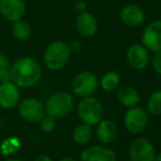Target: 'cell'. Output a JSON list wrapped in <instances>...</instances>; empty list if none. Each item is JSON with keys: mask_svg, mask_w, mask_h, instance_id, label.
<instances>
[{"mask_svg": "<svg viewBox=\"0 0 161 161\" xmlns=\"http://www.w3.org/2000/svg\"><path fill=\"white\" fill-rule=\"evenodd\" d=\"M11 82L18 87L29 88L34 86L42 76V69L38 61L31 56H23L10 67Z\"/></svg>", "mask_w": 161, "mask_h": 161, "instance_id": "6da1fadb", "label": "cell"}, {"mask_svg": "<svg viewBox=\"0 0 161 161\" xmlns=\"http://www.w3.org/2000/svg\"><path fill=\"white\" fill-rule=\"evenodd\" d=\"M71 53L72 50L69 44L60 40L53 41L44 50L43 62L49 69L58 71L67 64L71 58Z\"/></svg>", "mask_w": 161, "mask_h": 161, "instance_id": "7a4b0ae2", "label": "cell"}, {"mask_svg": "<svg viewBox=\"0 0 161 161\" xmlns=\"http://www.w3.org/2000/svg\"><path fill=\"white\" fill-rule=\"evenodd\" d=\"M44 107L47 116L54 119H61L73 110L74 98L66 92H56L47 98Z\"/></svg>", "mask_w": 161, "mask_h": 161, "instance_id": "3957f363", "label": "cell"}, {"mask_svg": "<svg viewBox=\"0 0 161 161\" xmlns=\"http://www.w3.org/2000/svg\"><path fill=\"white\" fill-rule=\"evenodd\" d=\"M78 118L83 124L97 126L103 119L104 109L102 103L93 96L83 97L77 104Z\"/></svg>", "mask_w": 161, "mask_h": 161, "instance_id": "277c9868", "label": "cell"}, {"mask_svg": "<svg viewBox=\"0 0 161 161\" xmlns=\"http://www.w3.org/2000/svg\"><path fill=\"white\" fill-rule=\"evenodd\" d=\"M99 86L97 76L88 71L80 72L72 80V91L78 97L93 96Z\"/></svg>", "mask_w": 161, "mask_h": 161, "instance_id": "5b68a950", "label": "cell"}, {"mask_svg": "<svg viewBox=\"0 0 161 161\" xmlns=\"http://www.w3.org/2000/svg\"><path fill=\"white\" fill-rule=\"evenodd\" d=\"M18 113L23 120L31 124L40 123L41 119L47 115L44 105L33 97L25 98L19 102Z\"/></svg>", "mask_w": 161, "mask_h": 161, "instance_id": "8992f818", "label": "cell"}, {"mask_svg": "<svg viewBox=\"0 0 161 161\" xmlns=\"http://www.w3.org/2000/svg\"><path fill=\"white\" fill-rule=\"evenodd\" d=\"M148 114L143 108L135 106L125 114V127L131 134H140L148 125Z\"/></svg>", "mask_w": 161, "mask_h": 161, "instance_id": "52a82bcc", "label": "cell"}, {"mask_svg": "<svg viewBox=\"0 0 161 161\" xmlns=\"http://www.w3.org/2000/svg\"><path fill=\"white\" fill-rule=\"evenodd\" d=\"M141 44L149 51H161V20H154L148 23L141 33Z\"/></svg>", "mask_w": 161, "mask_h": 161, "instance_id": "ba28073f", "label": "cell"}, {"mask_svg": "<svg viewBox=\"0 0 161 161\" xmlns=\"http://www.w3.org/2000/svg\"><path fill=\"white\" fill-rule=\"evenodd\" d=\"M27 11L25 0H0V14L3 19L14 22L23 18Z\"/></svg>", "mask_w": 161, "mask_h": 161, "instance_id": "9c48e42d", "label": "cell"}, {"mask_svg": "<svg viewBox=\"0 0 161 161\" xmlns=\"http://www.w3.org/2000/svg\"><path fill=\"white\" fill-rule=\"evenodd\" d=\"M154 156L153 145L148 139L138 138L130 146L129 157L131 161H153Z\"/></svg>", "mask_w": 161, "mask_h": 161, "instance_id": "30bf717a", "label": "cell"}, {"mask_svg": "<svg viewBox=\"0 0 161 161\" xmlns=\"http://www.w3.org/2000/svg\"><path fill=\"white\" fill-rule=\"evenodd\" d=\"M19 87L11 80L0 83V107L3 109H12L20 102Z\"/></svg>", "mask_w": 161, "mask_h": 161, "instance_id": "8fae6325", "label": "cell"}, {"mask_svg": "<svg viewBox=\"0 0 161 161\" xmlns=\"http://www.w3.org/2000/svg\"><path fill=\"white\" fill-rule=\"evenodd\" d=\"M121 22L129 28H138L145 22L146 14L142 8L135 3H129L121 8L119 12Z\"/></svg>", "mask_w": 161, "mask_h": 161, "instance_id": "7c38bea8", "label": "cell"}, {"mask_svg": "<svg viewBox=\"0 0 161 161\" xmlns=\"http://www.w3.org/2000/svg\"><path fill=\"white\" fill-rule=\"evenodd\" d=\"M127 62L132 69H143L148 65L150 61L149 50L143 44H132L127 50Z\"/></svg>", "mask_w": 161, "mask_h": 161, "instance_id": "4fadbf2b", "label": "cell"}, {"mask_svg": "<svg viewBox=\"0 0 161 161\" xmlns=\"http://www.w3.org/2000/svg\"><path fill=\"white\" fill-rule=\"evenodd\" d=\"M82 161H117L116 153L106 146H91L80 152Z\"/></svg>", "mask_w": 161, "mask_h": 161, "instance_id": "5bb4252c", "label": "cell"}, {"mask_svg": "<svg viewBox=\"0 0 161 161\" xmlns=\"http://www.w3.org/2000/svg\"><path fill=\"white\" fill-rule=\"evenodd\" d=\"M76 31L83 38H91L95 36L98 30V21L93 14L88 11H84L78 14L75 21Z\"/></svg>", "mask_w": 161, "mask_h": 161, "instance_id": "9a60e30c", "label": "cell"}, {"mask_svg": "<svg viewBox=\"0 0 161 161\" xmlns=\"http://www.w3.org/2000/svg\"><path fill=\"white\" fill-rule=\"evenodd\" d=\"M118 136L116 124L109 119H102L96 128V137L103 145H108L115 141Z\"/></svg>", "mask_w": 161, "mask_h": 161, "instance_id": "2e32d148", "label": "cell"}, {"mask_svg": "<svg viewBox=\"0 0 161 161\" xmlns=\"http://www.w3.org/2000/svg\"><path fill=\"white\" fill-rule=\"evenodd\" d=\"M117 97H118V101L128 108L135 107L140 102V95L136 88L127 85L119 88L117 92Z\"/></svg>", "mask_w": 161, "mask_h": 161, "instance_id": "e0dca14e", "label": "cell"}, {"mask_svg": "<svg viewBox=\"0 0 161 161\" xmlns=\"http://www.w3.org/2000/svg\"><path fill=\"white\" fill-rule=\"evenodd\" d=\"M93 135L94 132H93L92 126L82 123L80 125L76 126L75 129L73 130V140L77 145H87L92 141Z\"/></svg>", "mask_w": 161, "mask_h": 161, "instance_id": "ac0fdd59", "label": "cell"}, {"mask_svg": "<svg viewBox=\"0 0 161 161\" xmlns=\"http://www.w3.org/2000/svg\"><path fill=\"white\" fill-rule=\"evenodd\" d=\"M31 25L29 22L25 21L23 19H20L18 21L12 22L11 33L16 40L18 41H27L31 36Z\"/></svg>", "mask_w": 161, "mask_h": 161, "instance_id": "d6986e66", "label": "cell"}, {"mask_svg": "<svg viewBox=\"0 0 161 161\" xmlns=\"http://www.w3.org/2000/svg\"><path fill=\"white\" fill-rule=\"evenodd\" d=\"M119 82H120L119 74L116 71H109L102 77L101 86L106 92H113L118 87Z\"/></svg>", "mask_w": 161, "mask_h": 161, "instance_id": "ffe728a7", "label": "cell"}, {"mask_svg": "<svg viewBox=\"0 0 161 161\" xmlns=\"http://www.w3.org/2000/svg\"><path fill=\"white\" fill-rule=\"evenodd\" d=\"M147 109L152 115H161V91H156L150 95L147 101Z\"/></svg>", "mask_w": 161, "mask_h": 161, "instance_id": "44dd1931", "label": "cell"}, {"mask_svg": "<svg viewBox=\"0 0 161 161\" xmlns=\"http://www.w3.org/2000/svg\"><path fill=\"white\" fill-rule=\"evenodd\" d=\"M55 125H56V119L52 118V117L47 116V115H45L40 120V128L44 132H51L55 128Z\"/></svg>", "mask_w": 161, "mask_h": 161, "instance_id": "7402d4cb", "label": "cell"}, {"mask_svg": "<svg viewBox=\"0 0 161 161\" xmlns=\"http://www.w3.org/2000/svg\"><path fill=\"white\" fill-rule=\"evenodd\" d=\"M151 64L153 69L158 74H161V51L154 52L151 58Z\"/></svg>", "mask_w": 161, "mask_h": 161, "instance_id": "603a6c76", "label": "cell"}, {"mask_svg": "<svg viewBox=\"0 0 161 161\" xmlns=\"http://www.w3.org/2000/svg\"><path fill=\"white\" fill-rule=\"evenodd\" d=\"M9 64L10 63H9L8 56L6 55L5 53H1V52H0V71L9 69Z\"/></svg>", "mask_w": 161, "mask_h": 161, "instance_id": "cb8c5ba5", "label": "cell"}, {"mask_svg": "<svg viewBox=\"0 0 161 161\" xmlns=\"http://www.w3.org/2000/svg\"><path fill=\"white\" fill-rule=\"evenodd\" d=\"M11 80V75H10V69H6L0 71V82H9Z\"/></svg>", "mask_w": 161, "mask_h": 161, "instance_id": "d4e9b609", "label": "cell"}, {"mask_svg": "<svg viewBox=\"0 0 161 161\" xmlns=\"http://www.w3.org/2000/svg\"><path fill=\"white\" fill-rule=\"evenodd\" d=\"M75 10L78 12V14L87 11V5H86V3L83 1V0H78V1L75 3Z\"/></svg>", "mask_w": 161, "mask_h": 161, "instance_id": "484cf974", "label": "cell"}, {"mask_svg": "<svg viewBox=\"0 0 161 161\" xmlns=\"http://www.w3.org/2000/svg\"><path fill=\"white\" fill-rule=\"evenodd\" d=\"M33 161H53L52 158H50L49 156H45V154H42V156H39L34 159Z\"/></svg>", "mask_w": 161, "mask_h": 161, "instance_id": "4316f807", "label": "cell"}, {"mask_svg": "<svg viewBox=\"0 0 161 161\" xmlns=\"http://www.w3.org/2000/svg\"><path fill=\"white\" fill-rule=\"evenodd\" d=\"M69 47H71L72 51H77L80 47V43L77 42V41H74V42H72V44H69Z\"/></svg>", "mask_w": 161, "mask_h": 161, "instance_id": "83f0119b", "label": "cell"}, {"mask_svg": "<svg viewBox=\"0 0 161 161\" xmlns=\"http://www.w3.org/2000/svg\"><path fill=\"white\" fill-rule=\"evenodd\" d=\"M153 161H161V152H159V153H156Z\"/></svg>", "mask_w": 161, "mask_h": 161, "instance_id": "f1b7e54d", "label": "cell"}, {"mask_svg": "<svg viewBox=\"0 0 161 161\" xmlns=\"http://www.w3.org/2000/svg\"><path fill=\"white\" fill-rule=\"evenodd\" d=\"M60 161H77V160H75V159H73V158H63V159H61Z\"/></svg>", "mask_w": 161, "mask_h": 161, "instance_id": "f546056e", "label": "cell"}, {"mask_svg": "<svg viewBox=\"0 0 161 161\" xmlns=\"http://www.w3.org/2000/svg\"><path fill=\"white\" fill-rule=\"evenodd\" d=\"M3 161H22L21 159H17V158H9V159H6Z\"/></svg>", "mask_w": 161, "mask_h": 161, "instance_id": "4dcf8cb0", "label": "cell"}]
</instances>
